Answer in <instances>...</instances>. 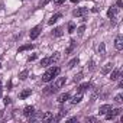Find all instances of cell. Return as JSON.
I'll return each instance as SVG.
<instances>
[{
    "mask_svg": "<svg viewBox=\"0 0 123 123\" xmlns=\"http://www.w3.org/2000/svg\"><path fill=\"white\" fill-rule=\"evenodd\" d=\"M0 68H2V64H0Z\"/></svg>",
    "mask_w": 123,
    "mask_h": 123,
    "instance_id": "8d00e7d4",
    "label": "cell"
},
{
    "mask_svg": "<svg viewBox=\"0 0 123 123\" xmlns=\"http://www.w3.org/2000/svg\"><path fill=\"white\" fill-rule=\"evenodd\" d=\"M84 31H86V26H84V25H83V26H80V28H78V35H83V33H84Z\"/></svg>",
    "mask_w": 123,
    "mask_h": 123,
    "instance_id": "f546056e",
    "label": "cell"
},
{
    "mask_svg": "<svg viewBox=\"0 0 123 123\" xmlns=\"http://www.w3.org/2000/svg\"><path fill=\"white\" fill-rule=\"evenodd\" d=\"M83 100V93H78V94H75L73 98H71V103L73 104H77V103H80Z\"/></svg>",
    "mask_w": 123,
    "mask_h": 123,
    "instance_id": "4fadbf2b",
    "label": "cell"
},
{
    "mask_svg": "<svg viewBox=\"0 0 123 123\" xmlns=\"http://www.w3.org/2000/svg\"><path fill=\"white\" fill-rule=\"evenodd\" d=\"M0 97H2V83H0Z\"/></svg>",
    "mask_w": 123,
    "mask_h": 123,
    "instance_id": "e575fe53",
    "label": "cell"
},
{
    "mask_svg": "<svg viewBox=\"0 0 123 123\" xmlns=\"http://www.w3.org/2000/svg\"><path fill=\"white\" fill-rule=\"evenodd\" d=\"M62 33H64V32H62V28H56V29L54 31V35H55V36H61Z\"/></svg>",
    "mask_w": 123,
    "mask_h": 123,
    "instance_id": "d4e9b609",
    "label": "cell"
},
{
    "mask_svg": "<svg viewBox=\"0 0 123 123\" xmlns=\"http://www.w3.org/2000/svg\"><path fill=\"white\" fill-rule=\"evenodd\" d=\"M81 78H83V73H78V74H77V75H75V77H74V81H75V83H77V81H80V80H81Z\"/></svg>",
    "mask_w": 123,
    "mask_h": 123,
    "instance_id": "83f0119b",
    "label": "cell"
},
{
    "mask_svg": "<svg viewBox=\"0 0 123 123\" xmlns=\"http://www.w3.org/2000/svg\"><path fill=\"white\" fill-rule=\"evenodd\" d=\"M74 31H75V25H74L73 22H70V23H68V32H70V33H73Z\"/></svg>",
    "mask_w": 123,
    "mask_h": 123,
    "instance_id": "484cf974",
    "label": "cell"
},
{
    "mask_svg": "<svg viewBox=\"0 0 123 123\" xmlns=\"http://www.w3.org/2000/svg\"><path fill=\"white\" fill-rule=\"evenodd\" d=\"M59 71H61V70H59L58 67H55V68H54V67L49 68V70L42 75V81H43V83H49L51 80H54V77H56V75L59 74Z\"/></svg>",
    "mask_w": 123,
    "mask_h": 123,
    "instance_id": "6da1fadb",
    "label": "cell"
},
{
    "mask_svg": "<svg viewBox=\"0 0 123 123\" xmlns=\"http://www.w3.org/2000/svg\"><path fill=\"white\" fill-rule=\"evenodd\" d=\"M71 2H73V3H77V2H80V0H71Z\"/></svg>",
    "mask_w": 123,
    "mask_h": 123,
    "instance_id": "d590c367",
    "label": "cell"
},
{
    "mask_svg": "<svg viewBox=\"0 0 123 123\" xmlns=\"http://www.w3.org/2000/svg\"><path fill=\"white\" fill-rule=\"evenodd\" d=\"M61 16H62L61 13H56V15H54V16H52V18L49 19V22H48V23H49V25H54V23H55V22H56V20H58V19H59Z\"/></svg>",
    "mask_w": 123,
    "mask_h": 123,
    "instance_id": "d6986e66",
    "label": "cell"
},
{
    "mask_svg": "<svg viewBox=\"0 0 123 123\" xmlns=\"http://www.w3.org/2000/svg\"><path fill=\"white\" fill-rule=\"evenodd\" d=\"M58 88L55 87V86H48L45 90H43V94H46V96H49V94H54L55 91H56Z\"/></svg>",
    "mask_w": 123,
    "mask_h": 123,
    "instance_id": "9c48e42d",
    "label": "cell"
},
{
    "mask_svg": "<svg viewBox=\"0 0 123 123\" xmlns=\"http://www.w3.org/2000/svg\"><path fill=\"white\" fill-rule=\"evenodd\" d=\"M90 87H91V86H90V83H83V84L78 87V93H84V91H87Z\"/></svg>",
    "mask_w": 123,
    "mask_h": 123,
    "instance_id": "5bb4252c",
    "label": "cell"
},
{
    "mask_svg": "<svg viewBox=\"0 0 123 123\" xmlns=\"http://www.w3.org/2000/svg\"><path fill=\"white\" fill-rule=\"evenodd\" d=\"M51 58V64H55V62H58L59 61V58H61V55H59V52H55L52 56H49Z\"/></svg>",
    "mask_w": 123,
    "mask_h": 123,
    "instance_id": "9a60e30c",
    "label": "cell"
},
{
    "mask_svg": "<svg viewBox=\"0 0 123 123\" xmlns=\"http://www.w3.org/2000/svg\"><path fill=\"white\" fill-rule=\"evenodd\" d=\"M122 113V109H113V110H110V111H107L106 113V119L107 120H113L116 116H119Z\"/></svg>",
    "mask_w": 123,
    "mask_h": 123,
    "instance_id": "7a4b0ae2",
    "label": "cell"
},
{
    "mask_svg": "<svg viewBox=\"0 0 123 123\" xmlns=\"http://www.w3.org/2000/svg\"><path fill=\"white\" fill-rule=\"evenodd\" d=\"M114 48H116L117 51H122V49H123V38H122L120 35L114 39Z\"/></svg>",
    "mask_w": 123,
    "mask_h": 123,
    "instance_id": "277c9868",
    "label": "cell"
},
{
    "mask_svg": "<svg viewBox=\"0 0 123 123\" xmlns=\"http://www.w3.org/2000/svg\"><path fill=\"white\" fill-rule=\"evenodd\" d=\"M35 59H36V54H33V55L29 56V61H35Z\"/></svg>",
    "mask_w": 123,
    "mask_h": 123,
    "instance_id": "1f68e13d",
    "label": "cell"
},
{
    "mask_svg": "<svg viewBox=\"0 0 123 123\" xmlns=\"http://www.w3.org/2000/svg\"><path fill=\"white\" fill-rule=\"evenodd\" d=\"M23 114H25L26 117H32V116L35 114V109H33L32 106H26L25 110H23Z\"/></svg>",
    "mask_w": 123,
    "mask_h": 123,
    "instance_id": "8992f818",
    "label": "cell"
},
{
    "mask_svg": "<svg viewBox=\"0 0 123 123\" xmlns=\"http://www.w3.org/2000/svg\"><path fill=\"white\" fill-rule=\"evenodd\" d=\"M77 64H78V58H73L70 62H68V67H70V68H74Z\"/></svg>",
    "mask_w": 123,
    "mask_h": 123,
    "instance_id": "44dd1931",
    "label": "cell"
},
{
    "mask_svg": "<svg viewBox=\"0 0 123 123\" xmlns=\"http://www.w3.org/2000/svg\"><path fill=\"white\" fill-rule=\"evenodd\" d=\"M33 48V45L32 43H28V45H22L20 48H19V51L18 52H23V51H29V49H32Z\"/></svg>",
    "mask_w": 123,
    "mask_h": 123,
    "instance_id": "ffe728a7",
    "label": "cell"
},
{
    "mask_svg": "<svg viewBox=\"0 0 123 123\" xmlns=\"http://www.w3.org/2000/svg\"><path fill=\"white\" fill-rule=\"evenodd\" d=\"M28 74H29L28 70H23V71L19 74V78H20V80H26V78H28Z\"/></svg>",
    "mask_w": 123,
    "mask_h": 123,
    "instance_id": "7402d4cb",
    "label": "cell"
},
{
    "mask_svg": "<svg viewBox=\"0 0 123 123\" xmlns=\"http://www.w3.org/2000/svg\"><path fill=\"white\" fill-rule=\"evenodd\" d=\"M39 33H41V26H35V28L31 31L29 36H31V39H36V38L39 36Z\"/></svg>",
    "mask_w": 123,
    "mask_h": 123,
    "instance_id": "5b68a950",
    "label": "cell"
},
{
    "mask_svg": "<svg viewBox=\"0 0 123 123\" xmlns=\"http://www.w3.org/2000/svg\"><path fill=\"white\" fill-rule=\"evenodd\" d=\"M98 52L101 54V56L106 55V54H104V43H100V46H98Z\"/></svg>",
    "mask_w": 123,
    "mask_h": 123,
    "instance_id": "4316f807",
    "label": "cell"
},
{
    "mask_svg": "<svg viewBox=\"0 0 123 123\" xmlns=\"http://www.w3.org/2000/svg\"><path fill=\"white\" fill-rule=\"evenodd\" d=\"M3 101H5V104H10V97H5Z\"/></svg>",
    "mask_w": 123,
    "mask_h": 123,
    "instance_id": "4dcf8cb0",
    "label": "cell"
},
{
    "mask_svg": "<svg viewBox=\"0 0 123 123\" xmlns=\"http://www.w3.org/2000/svg\"><path fill=\"white\" fill-rule=\"evenodd\" d=\"M64 2H65V0H56V2H55V3H56V5H58V6H59V5H62V3H64Z\"/></svg>",
    "mask_w": 123,
    "mask_h": 123,
    "instance_id": "d6a6232c",
    "label": "cell"
},
{
    "mask_svg": "<svg viewBox=\"0 0 123 123\" xmlns=\"http://www.w3.org/2000/svg\"><path fill=\"white\" fill-rule=\"evenodd\" d=\"M120 73H122V71H120L119 68L113 70V71H111V74H110V80H111V81H116L117 78H120Z\"/></svg>",
    "mask_w": 123,
    "mask_h": 123,
    "instance_id": "52a82bcc",
    "label": "cell"
},
{
    "mask_svg": "<svg viewBox=\"0 0 123 123\" xmlns=\"http://www.w3.org/2000/svg\"><path fill=\"white\" fill-rule=\"evenodd\" d=\"M114 101H116L117 104H122V103H123V96H122V94H117V96L114 97Z\"/></svg>",
    "mask_w": 123,
    "mask_h": 123,
    "instance_id": "603a6c76",
    "label": "cell"
},
{
    "mask_svg": "<svg viewBox=\"0 0 123 123\" xmlns=\"http://www.w3.org/2000/svg\"><path fill=\"white\" fill-rule=\"evenodd\" d=\"M123 6V2H122V0H117V7H122Z\"/></svg>",
    "mask_w": 123,
    "mask_h": 123,
    "instance_id": "836d02e7",
    "label": "cell"
},
{
    "mask_svg": "<svg viewBox=\"0 0 123 123\" xmlns=\"http://www.w3.org/2000/svg\"><path fill=\"white\" fill-rule=\"evenodd\" d=\"M49 2H51V0H41V2H39V6H41V7H43V6H45V5H48Z\"/></svg>",
    "mask_w": 123,
    "mask_h": 123,
    "instance_id": "f1b7e54d",
    "label": "cell"
},
{
    "mask_svg": "<svg viewBox=\"0 0 123 123\" xmlns=\"http://www.w3.org/2000/svg\"><path fill=\"white\" fill-rule=\"evenodd\" d=\"M116 15H117V7H110V9L107 10V16H109L110 19H114Z\"/></svg>",
    "mask_w": 123,
    "mask_h": 123,
    "instance_id": "7c38bea8",
    "label": "cell"
},
{
    "mask_svg": "<svg viewBox=\"0 0 123 123\" xmlns=\"http://www.w3.org/2000/svg\"><path fill=\"white\" fill-rule=\"evenodd\" d=\"M41 65H42V67H48V65H51V58H49V56H46V58H42V61H41Z\"/></svg>",
    "mask_w": 123,
    "mask_h": 123,
    "instance_id": "ac0fdd59",
    "label": "cell"
},
{
    "mask_svg": "<svg viewBox=\"0 0 123 123\" xmlns=\"http://www.w3.org/2000/svg\"><path fill=\"white\" fill-rule=\"evenodd\" d=\"M87 12H88V9H87V7H78V9H75V10L73 12V15H74V16H77V18H81V16L87 15Z\"/></svg>",
    "mask_w": 123,
    "mask_h": 123,
    "instance_id": "3957f363",
    "label": "cell"
},
{
    "mask_svg": "<svg viewBox=\"0 0 123 123\" xmlns=\"http://www.w3.org/2000/svg\"><path fill=\"white\" fill-rule=\"evenodd\" d=\"M111 68H113V64H111V62H107V64H106V65L103 67L101 73H103V74H107V73H109V71H110Z\"/></svg>",
    "mask_w": 123,
    "mask_h": 123,
    "instance_id": "2e32d148",
    "label": "cell"
},
{
    "mask_svg": "<svg viewBox=\"0 0 123 123\" xmlns=\"http://www.w3.org/2000/svg\"><path fill=\"white\" fill-rule=\"evenodd\" d=\"M67 100H70V93H62L58 96V103H65Z\"/></svg>",
    "mask_w": 123,
    "mask_h": 123,
    "instance_id": "ba28073f",
    "label": "cell"
},
{
    "mask_svg": "<svg viewBox=\"0 0 123 123\" xmlns=\"http://www.w3.org/2000/svg\"><path fill=\"white\" fill-rule=\"evenodd\" d=\"M31 93H32V91H31L29 88H28V90H23V91H22V93L19 94V97H20L22 100H25L26 97H29V96H31Z\"/></svg>",
    "mask_w": 123,
    "mask_h": 123,
    "instance_id": "e0dca14e",
    "label": "cell"
},
{
    "mask_svg": "<svg viewBox=\"0 0 123 123\" xmlns=\"http://www.w3.org/2000/svg\"><path fill=\"white\" fill-rule=\"evenodd\" d=\"M65 81H67V80H65V77H59V78L55 81V84H54V86H55L56 88H61V87L65 84Z\"/></svg>",
    "mask_w": 123,
    "mask_h": 123,
    "instance_id": "8fae6325",
    "label": "cell"
},
{
    "mask_svg": "<svg viewBox=\"0 0 123 123\" xmlns=\"http://www.w3.org/2000/svg\"><path fill=\"white\" fill-rule=\"evenodd\" d=\"M110 110H111V106H110V104H103V106H100V109H98L100 114H106V113L110 111Z\"/></svg>",
    "mask_w": 123,
    "mask_h": 123,
    "instance_id": "30bf717a",
    "label": "cell"
},
{
    "mask_svg": "<svg viewBox=\"0 0 123 123\" xmlns=\"http://www.w3.org/2000/svg\"><path fill=\"white\" fill-rule=\"evenodd\" d=\"M75 43H77L75 41H71V45L68 46V49H67V54H70V52H73V49L75 48Z\"/></svg>",
    "mask_w": 123,
    "mask_h": 123,
    "instance_id": "cb8c5ba5",
    "label": "cell"
}]
</instances>
